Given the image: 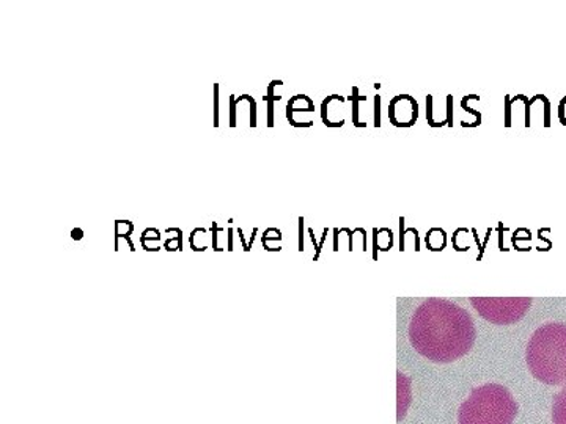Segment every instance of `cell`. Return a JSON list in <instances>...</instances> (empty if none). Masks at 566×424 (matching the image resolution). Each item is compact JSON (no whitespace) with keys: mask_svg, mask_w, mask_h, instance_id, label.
<instances>
[{"mask_svg":"<svg viewBox=\"0 0 566 424\" xmlns=\"http://www.w3.org/2000/svg\"><path fill=\"white\" fill-rule=\"evenodd\" d=\"M375 128H381V96H375Z\"/></svg>","mask_w":566,"mask_h":424,"instance_id":"13","label":"cell"},{"mask_svg":"<svg viewBox=\"0 0 566 424\" xmlns=\"http://www.w3.org/2000/svg\"><path fill=\"white\" fill-rule=\"evenodd\" d=\"M300 251H304V218H300Z\"/></svg>","mask_w":566,"mask_h":424,"instance_id":"22","label":"cell"},{"mask_svg":"<svg viewBox=\"0 0 566 424\" xmlns=\"http://www.w3.org/2000/svg\"><path fill=\"white\" fill-rule=\"evenodd\" d=\"M263 102L268 104V126L274 128V102H271L268 96H263Z\"/></svg>","mask_w":566,"mask_h":424,"instance_id":"15","label":"cell"},{"mask_svg":"<svg viewBox=\"0 0 566 424\" xmlns=\"http://www.w3.org/2000/svg\"><path fill=\"white\" fill-rule=\"evenodd\" d=\"M447 121L450 128H453V96L447 95Z\"/></svg>","mask_w":566,"mask_h":424,"instance_id":"17","label":"cell"},{"mask_svg":"<svg viewBox=\"0 0 566 424\" xmlns=\"http://www.w3.org/2000/svg\"><path fill=\"white\" fill-rule=\"evenodd\" d=\"M389 118L395 128H411L419 118V104L409 95L395 96L389 104Z\"/></svg>","mask_w":566,"mask_h":424,"instance_id":"5","label":"cell"},{"mask_svg":"<svg viewBox=\"0 0 566 424\" xmlns=\"http://www.w3.org/2000/svg\"><path fill=\"white\" fill-rule=\"evenodd\" d=\"M221 232V229H219L218 223L212 222L211 225V233H212V245H214V251H222V248L218 247V233Z\"/></svg>","mask_w":566,"mask_h":424,"instance_id":"21","label":"cell"},{"mask_svg":"<svg viewBox=\"0 0 566 424\" xmlns=\"http://www.w3.org/2000/svg\"><path fill=\"white\" fill-rule=\"evenodd\" d=\"M326 236H327V229H324L323 240H322V243L318 244V248H316L315 259H318L319 252H322L323 243H324V240H326Z\"/></svg>","mask_w":566,"mask_h":424,"instance_id":"24","label":"cell"},{"mask_svg":"<svg viewBox=\"0 0 566 424\" xmlns=\"http://www.w3.org/2000/svg\"><path fill=\"white\" fill-rule=\"evenodd\" d=\"M249 102L251 104V128H256V103L255 99L252 98V96L243 95L240 96V99H238V103L240 102Z\"/></svg>","mask_w":566,"mask_h":424,"instance_id":"11","label":"cell"},{"mask_svg":"<svg viewBox=\"0 0 566 424\" xmlns=\"http://www.w3.org/2000/svg\"><path fill=\"white\" fill-rule=\"evenodd\" d=\"M539 102L543 104V126L551 128V103L545 95H538Z\"/></svg>","mask_w":566,"mask_h":424,"instance_id":"10","label":"cell"},{"mask_svg":"<svg viewBox=\"0 0 566 424\" xmlns=\"http://www.w3.org/2000/svg\"><path fill=\"white\" fill-rule=\"evenodd\" d=\"M219 126V85L214 84V128Z\"/></svg>","mask_w":566,"mask_h":424,"instance_id":"19","label":"cell"},{"mask_svg":"<svg viewBox=\"0 0 566 424\" xmlns=\"http://www.w3.org/2000/svg\"><path fill=\"white\" fill-rule=\"evenodd\" d=\"M528 370L547 385L566 382V326L546 324L539 327L527 346Z\"/></svg>","mask_w":566,"mask_h":424,"instance_id":"2","label":"cell"},{"mask_svg":"<svg viewBox=\"0 0 566 424\" xmlns=\"http://www.w3.org/2000/svg\"><path fill=\"white\" fill-rule=\"evenodd\" d=\"M82 236H84V232H82L81 229H76L71 232V237H73V240L80 241L82 240Z\"/></svg>","mask_w":566,"mask_h":424,"instance_id":"23","label":"cell"},{"mask_svg":"<svg viewBox=\"0 0 566 424\" xmlns=\"http://www.w3.org/2000/svg\"><path fill=\"white\" fill-rule=\"evenodd\" d=\"M553 420L554 424H566V386L554 398Z\"/></svg>","mask_w":566,"mask_h":424,"instance_id":"6","label":"cell"},{"mask_svg":"<svg viewBox=\"0 0 566 424\" xmlns=\"http://www.w3.org/2000/svg\"><path fill=\"white\" fill-rule=\"evenodd\" d=\"M338 233H340V230L335 229L334 230V234H335V236H334V241H335V248H334V251H338Z\"/></svg>","mask_w":566,"mask_h":424,"instance_id":"26","label":"cell"},{"mask_svg":"<svg viewBox=\"0 0 566 424\" xmlns=\"http://www.w3.org/2000/svg\"><path fill=\"white\" fill-rule=\"evenodd\" d=\"M275 85H283V82L282 81H273L271 82L270 84V87H268V98L271 99V102H281L282 99V96H279V95H275L274 93V88H275Z\"/></svg>","mask_w":566,"mask_h":424,"instance_id":"18","label":"cell"},{"mask_svg":"<svg viewBox=\"0 0 566 424\" xmlns=\"http://www.w3.org/2000/svg\"><path fill=\"white\" fill-rule=\"evenodd\" d=\"M475 326L463 308L444 299H430L417 308L409 326V340L420 356L436 363H450L471 351Z\"/></svg>","mask_w":566,"mask_h":424,"instance_id":"1","label":"cell"},{"mask_svg":"<svg viewBox=\"0 0 566 424\" xmlns=\"http://www.w3.org/2000/svg\"><path fill=\"white\" fill-rule=\"evenodd\" d=\"M505 102V128H512V96L506 95Z\"/></svg>","mask_w":566,"mask_h":424,"instance_id":"12","label":"cell"},{"mask_svg":"<svg viewBox=\"0 0 566 424\" xmlns=\"http://www.w3.org/2000/svg\"><path fill=\"white\" fill-rule=\"evenodd\" d=\"M427 120L431 128H442V126L449 125V121L444 120L441 123L433 120V96H427Z\"/></svg>","mask_w":566,"mask_h":424,"instance_id":"9","label":"cell"},{"mask_svg":"<svg viewBox=\"0 0 566 424\" xmlns=\"http://www.w3.org/2000/svg\"><path fill=\"white\" fill-rule=\"evenodd\" d=\"M517 404L512 393L499 384L475 386L458 411V424H512Z\"/></svg>","mask_w":566,"mask_h":424,"instance_id":"3","label":"cell"},{"mask_svg":"<svg viewBox=\"0 0 566 424\" xmlns=\"http://www.w3.org/2000/svg\"><path fill=\"white\" fill-rule=\"evenodd\" d=\"M472 99H475V102H480V96L479 95H468V96H464L463 99H461V107H463L464 110H468L469 114L475 115L474 123H465V121L461 123V126H463V128H476V126L482 125V114H480V112L471 109V107L468 106V103L472 102Z\"/></svg>","mask_w":566,"mask_h":424,"instance_id":"7","label":"cell"},{"mask_svg":"<svg viewBox=\"0 0 566 424\" xmlns=\"http://www.w3.org/2000/svg\"><path fill=\"white\" fill-rule=\"evenodd\" d=\"M167 233H175L177 234V237H175V241H177L178 243V251H182V233H181V230L180 229H169L167 230ZM174 240H170V241H167L166 243V247H167V251H170V243H172Z\"/></svg>","mask_w":566,"mask_h":424,"instance_id":"16","label":"cell"},{"mask_svg":"<svg viewBox=\"0 0 566 424\" xmlns=\"http://www.w3.org/2000/svg\"><path fill=\"white\" fill-rule=\"evenodd\" d=\"M237 96H230V126L237 128Z\"/></svg>","mask_w":566,"mask_h":424,"instance_id":"14","label":"cell"},{"mask_svg":"<svg viewBox=\"0 0 566 424\" xmlns=\"http://www.w3.org/2000/svg\"><path fill=\"white\" fill-rule=\"evenodd\" d=\"M472 307L479 311L486 321L497 326H509L520 321L528 308L531 299H471Z\"/></svg>","mask_w":566,"mask_h":424,"instance_id":"4","label":"cell"},{"mask_svg":"<svg viewBox=\"0 0 566 424\" xmlns=\"http://www.w3.org/2000/svg\"><path fill=\"white\" fill-rule=\"evenodd\" d=\"M238 234H240V240H241V241H243L244 251H245V252H249L248 244H245V243H244L243 230H238Z\"/></svg>","mask_w":566,"mask_h":424,"instance_id":"28","label":"cell"},{"mask_svg":"<svg viewBox=\"0 0 566 424\" xmlns=\"http://www.w3.org/2000/svg\"><path fill=\"white\" fill-rule=\"evenodd\" d=\"M491 233H493V230L488 229L486 240H485V243L482 244V248H480V256H479V258H482L483 252H485V245L488 243V240H490Z\"/></svg>","mask_w":566,"mask_h":424,"instance_id":"25","label":"cell"},{"mask_svg":"<svg viewBox=\"0 0 566 424\" xmlns=\"http://www.w3.org/2000/svg\"><path fill=\"white\" fill-rule=\"evenodd\" d=\"M558 120H560L562 126L566 128V96L558 103Z\"/></svg>","mask_w":566,"mask_h":424,"instance_id":"20","label":"cell"},{"mask_svg":"<svg viewBox=\"0 0 566 424\" xmlns=\"http://www.w3.org/2000/svg\"><path fill=\"white\" fill-rule=\"evenodd\" d=\"M232 236H233V230L230 229L229 230V251H233Z\"/></svg>","mask_w":566,"mask_h":424,"instance_id":"27","label":"cell"},{"mask_svg":"<svg viewBox=\"0 0 566 424\" xmlns=\"http://www.w3.org/2000/svg\"><path fill=\"white\" fill-rule=\"evenodd\" d=\"M348 102L353 103V123L356 128H365L367 126V123H360L359 121V103L365 102V96H359V88L354 87L353 88V95L349 96Z\"/></svg>","mask_w":566,"mask_h":424,"instance_id":"8","label":"cell"}]
</instances>
